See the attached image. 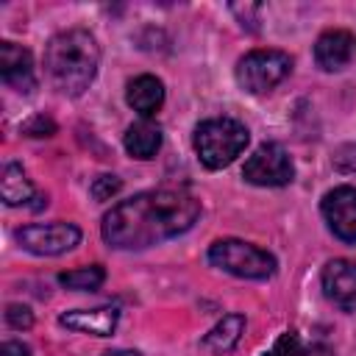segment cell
Segmentation results:
<instances>
[{
  "instance_id": "cell-1",
  "label": "cell",
  "mask_w": 356,
  "mask_h": 356,
  "mask_svg": "<svg viewBox=\"0 0 356 356\" xmlns=\"http://www.w3.org/2000/svg\"><path fill=\"white\" fill-rule=\"evenodd\" d=\"M200 217V200L186 189H150L120 200L103 217V239L120 250H139L178 236Z\"/></svg>"
},
{
  "instance_id": "cell-2",
  "label": "cell",
  "mask_w": 356,
  "mask_h": 356,
  "mask_svg": "<svg viewBox=\"0 0 356 356\" xmlns=\"http://www.w3.org/2000/svg\"><path fill=\"white\" fill-rule=\"evenodd\" d=\"M100 47L97 39L83 28H70L56 33L44 47V70L50 83L70 97H78L89 89L97 75Z\"/></svg>"
},
{
  "instance_id": "cell-3",
  "label": "cell",
  "mask_w": 356,
  "mask_h": 356,
  "mask_svg": "<svg viewBox=\"0 0 356 356\" xmlns=\"http://www.w3.org/2000/svg\"><path fill=\"white\" fill-rule=\"evenodd\" d=\"M248 128L231 117L203 120L195 128V153L209 170L228 167L248 145Z\"/></svg>"
},
{
  "instance_id": "cell-4",
  "label": "cell",
  "mask_w": 356,
  "mask_h": 356,
  "mask_svg": "<svg viewBox=\"0 0 356 356\" xmlns=\"http://www.w3.org/2000/svg\"><path fill=\"white\" fill-rule=\"evenodd\" d=\"M209 261L231 275L239 278H253V281H264L275 273V259L242 239H217L209 248Z\"/></svg>"
},
{
  "instance_id": "cell-5",
  "label": "cell",
  "mask_w": 356,
  "mask_h": 356,
  "mask_svg": "<svg viewBox=\"0 0 356 356\" xmlns=\"http://www.w3.org/2000/svg\"><path fill=\"white\" fill-rule=\"evenodd\" d=\"M292 70V58L284 50H250L236 64V81L250 95H264L275 89Z\"/></svg>"
},
{
  "instance_id": "cell-6",
  "label": "cell",
  "mask_w": 356,
  "mask_h": 356,
  "mask_svg": "<svg viewBox=\"0 0 356 356\" xmlns=\"http://www.w3.org/2000/svg\"><path fill=\"white\" fill-rule=\"evenodd\" d=\"M14 236L28 253L58 256V253L72 250L81 242V228L72 225V222H61V220H56V222H31V225H22Z\"/></svg>"
},
{
  "instance_id": "cell-7",
  "label": "cell",
  "mask_w": 356,
  "mask_h": 356,
  "mask_svg": "<svg viewBox=\"0 0 356 356\" xmlns=\"http://www.w3.org/2000/svg\"><path fill=\"white\" fill-rule=\"evenodd\" d=\"M242 175L248 184H256V186H286L295 175V167L289 153L278 142H264L245 161Z\"/></svg>"
},
{
  "instance_id": "cell-8",
  "label": "cell",
  "mask_w": 356,
  "mask_h": 356,
  "mask_svg": "<svg viewBox=\"0 0 356 356\" xmlns=\"http://www.w3.org/2000/svg\"><path fill=\"white\" fill-rule=\"evenodd\" d=\"M320 211L342 242H356V186H337L325 192Z\"/></svg>"
},
{
  "instance_id": "cell-9",
  "label": "cell",
  "mask_w": 356,
  "mask_h": 356,
  "mask_svg": "<svg viewBox=\"0 0 356 356\" xmlns=\"http://www.w3.org/2000/svg\"><path fill=\"white\" fill-rule=\"evenodd\" d=\"M325 298L339 306L342 312H356V261L350 259H334L323 267L320 275Z\"/></svg>"
},
{
  "instance_id": "cell-10",
  "label": "cell",
  "mask_w": 356,
  "mask_h": 356,
  "mask_svg": "<svg viewBox=\"0 0 356 356\" xmlns=\"http://www.w3.org/2000/svg\"><path fill=\"white\" fill-rule=\"evenodd\" d=\"M0 75L3 81L28 95L36 89V72H33V56L31 50H25L22 44H14V42H3L0 44Z\"/></svg>"
},
{
  "instance_id": "cell-11",
  "label": "cell",
  "mask_w": 356,
  "mask_h": 356,
  "mask_svg": "<svg viewBox=\"0 0 356 356\" xmlns=\"http://www.w3.org/2000/svg\"><path fill=\"white\" fill-rule=\"evenodd\" d=\"M353 56H356V36L350 31L334 28V31H325L314 42V61H317V67H323L328 72L348 67L353 61Z\"/></svg>"
},
{
  "instance_id": "cell-12",
  "label": "cell",
  "mask_w": 356,
  "mask_h": 356,
  "mask_svg": "<svg viewBox=\"0 0 356 356\" xmlns=\"http://www.w3.org/2000/svg\"><path fill=\"white\" fill-rule=\"evenodd\" d=\"M120 320V312L114 306H97V309H75V312H64L58 317V323L70 331H81V334H92V337H108L114 334Z\"/></svg>"
},
{
  "instance_id": "cell-13",
  "label": "cell",
  "mask_w": 356,
  "mask_h": 356,
  "mask_svg": "<svg viewBox=\"0 0 356 356\" xmlns=\"http://www.w3.org/2000/svg\"><path fill=\"white\" fill-rule=\"evenodd\" d=\"M0 195L8 206H28L33 209L31 200H36V206H47V197L42 192H36V186L31 184V178L25 175V170L14 161L3 164V172H0Z\"/></svg>"
},
{
  "instance_id": "cell-14",
  "label": "cell",
  "mask_w": 356,
  "mask_h": 356,
  "mask_svg": "<svg viewBox=\"0 0 356 356\" xmlns=\"http://www.w3.org/2000/svg\"><path fill=\"white\" fill-rule=\"evenodd\" d=\"M125 100L128 106L142 114V117H153L161 103H164V83L156 78V75H136L131 83H128V92H125Z\"/></svg>"
},
{
  "instance_id": "cell-15",
  "label": "cell",
  "mask_w": 356,
  "mask_h": 356,
  "mask_svg": "<svg viewBox=\"0 0 356 356\" xmlns=\"http://www.w3.org/2000/svg\"><path fill=\"white\" fill-rule=\"evenodd\" d=\"M122 142H125V150H128L134 159L147 161V159H153V156L159 153V147H161V131H159V125L142 120V122L128 125Z\"/></svg>"
},
{
  "instance_id": "cell-16",
  "label": "cell",
  "mask_w": 356,
  "mask_h": 356,
  "mask_svg": "<svg viewBox=\"0 0 356 356\" xmlns=\"http://www.w3.org/2000/svg\"><path fill=\"white\" fill-rule=\"evenodd\" d=\"M245 334V317L242 314H225L206 337H203V348L211 353H228L239 345Z\"/></svg>"
},
{
  "instance_id": "cell-17",
  "label": "cell",
  "mask_w": 356,
  "mask_h": 356,
  "mask_svg": "<svg viewBox=\"0 0 356 356\" xmlns=\"http://www.w3.org/2000/svg\"><path fill=\"white\" fill-rule=\"evenodd\" d=\"M58 281L67 286V289H78V292H92L97 289L103 281H106V270L100 264H86V267H78V270H70V273H61Z\"/></svg>"
},
{
  "instance_id": "cell-18",
  "label": "cell",
  "mask_w": 356,
  "mask_h": 356,
  "mask_svg": "<svg viewBox=\"0 0 356 356\" xmlns=\"http://www.w3.org/2000/svg\"><path fill=\"white\" fill-rule=\"evenodd\" d=\"M264 356H303L300 337H298L295 331H284V334L278 337V342H275Z\"/></svg>"
},
{
  "instance_id": "cell-19",
  "label": "cell",
  "mask_w": 356,
  "mask_h": 356,
  "mask_svg": "<svg viewBox=\"0 0 356 356\" xmlns=\"http://www.w3.org/2000/svg\"><path fill=\"white\" fill-rule=\"evenodd\" d=\"M120 186H122V181L117 175H97L92 181V197L95 200H108L120 192Z\"/></svg>"
},
{
  "instance_id": "cell-20",
  "label": "cell",
  "mask_w": 356,
  "mask_h": 356,
  "mask_svg": "<svg viewBox=\"0 0 356 356\" xmlns=\"http://www.w3.org/2000/svg\"><path fill=\"white\" fill-rule=\"evenodd\" d=\"M6 323H8L11 328H17V331H25V328L33 325V314H31V309L22 306V303H8V306H6Z\"/></svg>"
},
{
  "instance_id": "cell-21",
  "label": "cell",
  "mask_w": 356,
  "mask_h": 356,
  "mask_svg": "<svg viewBox=\"0 0 356 356\" xmlns=\"http://www.w3.org/2000/svg\"><path fill=\"white\" fill-rule=\"evenodd\" d=\"M22 134H28V136H53L56 134V122L50 117H44V114H36L28 122H22Z\"/></svg>"
},
{
  "instance_id": "cell-22",
  "label": "cell",
  "mask_w": 356,
  "mask_h": 356,
  "mask_svg": "<svg viewBox=\"0 0 356 356\" xmlns=\"http://www.w3.org/2000/svg\"><path fill=\"white\" fill-rule=\"evenodd\" d=\"M0 356H31V348L17 342V339H6L0 345Z\"/></svg>"
},
{
  "instance_id": "cell-23",
  "label": "cell",
  "mask_w": 356,
  "mask_h": 356,
  "mask_svg": "<svg viewBox=\"0 0 356 356\" xmlns=\"http://www.w3.org/2000/svg\"><path fill=\"white\" fill-rule=\"evenodd\" d=\"M106 356H139L136 350H108Z\"/></svg>"
}]
</instances>
